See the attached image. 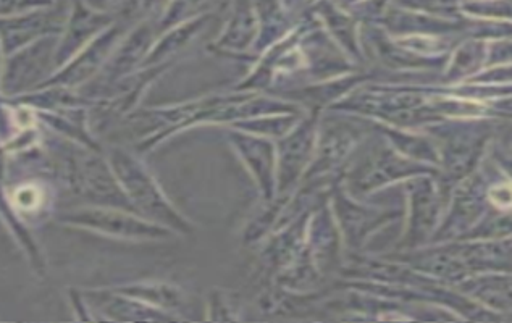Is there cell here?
<instances>
[{
    "label": "cell",
    "mask_w": 512,
    "mask_h": 323,
    "mask_svg": "<svg viewBox=\"0 0 512 323\" xmlns=\"http://www.w3.org/2000/svg\"><path fill=\"white\" fill-rule=\"evenodd\" d=\"M18 10V0H0V17H9Z\"/></svg>",
    "instance_id": "cell-8"
},
{
    "label": "cell",
    "mask_w": 512,
    "mask_h": 323,
    "mask_svg": "<svg viewBox=\"0 0 512 323\" xmlns=\"http://www.w3.org/2000/svg\"><path fill=\"white\" fill-rule=\"evenodd\" d=\"M68 15L36 9L17 17H0V46L4 55H12L31 42L62 33Z\"/></svg>",
    "instance_id": "cell-2"
},
{
    "label": "cell",
    "mask_w": 512,
    "mask_h": 323,
    "mask_svg": "<svg viewBox=\"0 0 512 323\" xmlns=\"http://www.w3.org/2000/svg\"><path fill=\"white\" fill-rule=\"evenodd\" d=\"M109 23L110 18L104 15V12L89 9L84 2L76 0L72 13H68L62 39L57 41L54 55L55 70H59L68 60L75 57L86 44H89L91 38L104 30Z\"/></svg>",
    "instance_id": "cell-4"
},
{
    "label": "cell",
    "mask_w": 512,
    "mask_h": 323,
    "mask_svg": "<svg viewBox=\"0 0 512 323\" xmlns=\"http://www.w3.org/2000/svg\"><path fill=\"white\" fill-rule=\"evenodd\" d=\"M44 202V193L38 185H21L13 193V207L25 210V212H34L41 209Z\"/></svg>",
    "instance_id": "cell-6"
},
{
    "label": "cell",
    "mask_w": 512,
    "mask_h": 323,
    "mask_svg": "<svg viewBox=\"0 0 512 323\" xmlns=\"http://www.w3.org/2000/svg\"><path fill=\"white\" fill-rule=\"evenodd\" d=\"M117 42V28L105 30L101 36H97L96 41L89 42L88 46L83 47L75 57L68 60L57 73L49 76V80L39 86L44 88H73L76 84H81L88 80L89 76L101 67V63L109 57L110 51L114 49Z\"/></svg>",
    "instance_id": "cell-3"
},
{
    "label": "cell",
    "mask_w": 512,
    "mask_h": 323,
    "mask_svg": "<svg viewBox=\"0 0 512 323\" xmlns=\"http://www.w3.org/2000/svg\"><path fill=\"white\" fill-rule=\"evenodd\" d=\"M70 181L78 193L101 201H117V185L101 160L86 159L70 168Z\"/></svg>",
    "instance_id": "cell-5"
},
{
    "label": "cell",
    "mask_w": 512,
    "mask_h": 323,
    "mask_svg": "<svg viewBox=\"0 0 512 323\" xmlns=\"http://www.w3.org/2000/svg\"><path fill=\"white\" fill-rule=\"evenodd\" d=\"M2 54H4V52H2V46H0V75H2V67H4V65H2Z\"/></svg>",
    "instance_id": "cell-10"
},
{
    "label": "cell",
    "mask_w": 512,
    "mask_h": 323,
    "mask_svg": "<svg viewBox=\"0 0 512 323\" xmlns=\"http://www.w3.org/2000/svg\"><path fill=\"white\" fill-rule=\"evenodd\" d=\"M109 2L110 0H84V4L88 5L89 9L97 10V12H104Z\"/></svg>",
    "instance_id": "cell-9"
},
{
    "label": "cell",
    "mask_w": 512,
    "mask_h": 323,
    "mask_svg": "<svg viewBox=\"0 0 512 323\" xmlns=\"http://www.w3.org/2000/svg\"><path fill=\"white\" fill-rule=\"evenodd\" d=\"M51 4L52 0H18V10L46 9Z\"/></svg>",
    "instance_id": "cell-7"
},
{
    "label": "cell",
    "mask_w": 512,
    "mask_h": 323,
    "mask_svg": "<svg viewBox=\"0 0 512 323\" xmlns=\"http://www.w3.org/2000/svg\"><path fill=\"white\" fill-rule=\"evenodd\" d=\"M55 49L57 39L49 36L7 55L0 75V91L5 96H20L31 89H38L49 78V70L55 68Z\"/></svg>",
    "instance_id": "cell-1"
}]
</instances>
